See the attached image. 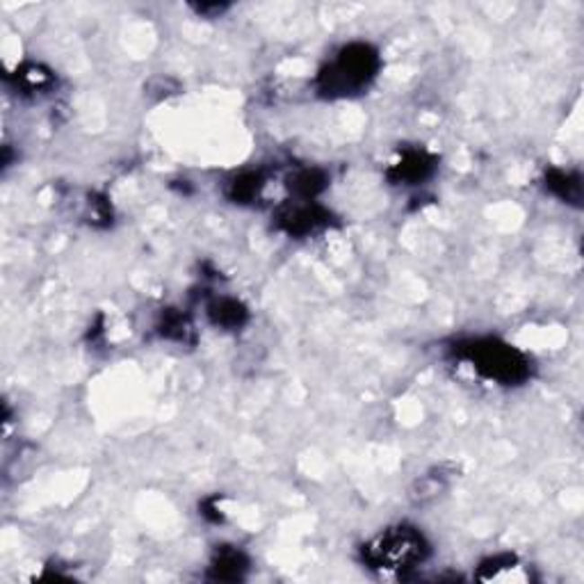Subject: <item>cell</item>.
Segmentation results:
<instances>
[{
    "instance_id": "6da1fadb",
    "label": "cell",
    "mask_w": 584,
    "mask_h": 584,
    "mask_svg": "<svg viewBox=\"0 0 584 584\" xmlns=\"http://www.w3.org/2000/svg\"><path fill=\"white\" fill-rule=\"evenodd\" d=\"M379 71V53L370 44L354 41L342 46L317 75V92L327 99L361 94Z\"/></svg>"
},
{
    "instance_id": "7a4b0ae2",
    "label": "cell",
    "mask_w": 584,
    "mask_h": 584,
    "mask_svg": "<svg viewBox=\"0 0 584 584\" xmlns=\"http://www.w3.org/2000/svg\"><path fill=\"white\" fill-rule=\"evenodd\" d=\"M455 357L468 363L480 376L502 386H516L530 376V358L498 338H477L455 345Z\"/></svg>"
},
{
    "instance_id": "3957f363",
    "label": "cell",
    "mask_w": 584,
    "mask_h": 584,
    "mask_svg": "<svg viewBox=\"0 0 584 584\" xmlns=\"http://www.w3.org/2000/svg\"><path fill=\"white\" fill-rule=\"evenodd\" d=\"M427 553H429V545L422 532H418L411 525H397L363 545V562L370 569L402 573V571L422 564Z\"/></svg>"
},
{
    "instance_id": "277c9868",
    "label": "cell",
    "mask_w": 584,
    "mask_h": 584,
    "mask_svg": "<svg viewBox=\"0 0 584 584\" xmlns=\"http://www.w3.org/2000/svg\"><path fill=\"white\" fill-rule=\"evenodd\" d=\"M277 222L288 235L304 238V235H311V233L329 226V224H332V213H329L327 208H323L317 201L295 199V201L286 203V206L279 210Z\"/></svg>"
},
{
    "instance_id": "5b68a950",
    "label": "cell",
    "mask_w": 584,
    "mask_h": 584,
    "mask_svg": "<svg viewBox=\"0 0 584 584\" xmlns=\"http://www.w3.org/2000/svg\"><path fill=\"white\" fill-rule=\"evenodd\" d=\"M436 158L425 149H406L388 167V179L397 185H418L434 173Z\"/></svg>"
},
{
    "instance_id": "8992f818",
    "label": "cell",
    "mask_w": 584,
    "mask_h": 584,
    "mask_svg": "<svg viewBox=\"0 0 584 584\" xmlns=\"http://www.w3.org/2000/svg\"><path fill=\"white\" fill-rule=\"evenodd\" d=\"M208 317L210 323L217 329H224V332H235V329H243L249 320V311L243 302L233 297H219L215 302H210L208 306Z\"/></svg>"
},
{
    "instance_id": "52a82bcc",
    "label": "cell",
    "mask_w": 584,
    "mask_h": 584,
    "mask_svg": "<svg viewBox=\"0 0 584 584\" xmlns=\"http://www.w3.org/2000/svg\"><path fill=\"white\" fill-rule=\"evenodd\" d=\"M288 188L295 194V199L302 201H315L317 194H323L327 190V173L323 169H297L295 173H290L288 179Z\"/></svg>"
},
{
    "instance_id": "ba28073f",
    "label": "cell",
    "mask_w": 584,
    "mask_h": 584,
    "mask_svg": "<svg viewBox=\"0 0 584 584\" xmlns=\"http://www.w3.org/2000/svg\"><path fill=\"white\" fill-rule=\"evenodd\" d=\"M249 562L238 548H233V545H222V548L215 553L213 557V578L215 580H240L243 573L247 571Z\"/></svg>"
},
{
    "instance_id": "9c48e42d",
    "label": "cell",
    "mask_w": 584,
    "mask_h": 584,
    "mask_svg": "<svg viewBox=\"0 0 584 584\" xmlns=\"http://www.w3.org/2000/svg\"><path fill=\"white\" fill-rule=\"evenodd\" d=\"M545 188L566 203H580V199H582V183H580L578 173L550 169L548 176H545Z\"/></svg>"
},
{
    "instance_id": "30bf717a",
    "label": "cell",
    "mask_w": 584,
    "mask_h": 584,
    "mask_svg": "<svg viewBox=\"0 0 584 584\" xmlns=\"http://www.w3.org/2000/svg\"><path fill=\"white\" fill-rule=\"evenodd\" d=\"M14 78L21 94H40V92H49L55 83L53 74L46 71L44 66H37V65L23 66L21 71H16Z\"/></svg>"
},
{
    "instance_id": "8fae6325",
    "label": "cell",
    "mask_w": 584,
    "mask_h": 584,
    "mask_svg": "<svg viewBox=\"0 0 584 584\" xmlns=\"http://www.w3.org/2000/svg\"><path fill=\"white\" fill-rule=\"evenodd\" d=\"M261 190H262L261 173L244 172L228 183L226 197L235 203H249L253 201V199H258Z\"/></svg>"
},
{
    "instance_id": "7c38bea8",
    "label": "cell",
    "mask_w": 584,
    "mask_h": 584,
    "mask_svg": "<svg viewBox=\"0 0 584 584\" xmlns=\"http://www.w3.org/2000/svg\"><path fill=\"white\" fill-rule=\"evenodd\" d=\"M158 329L164 338H169V341H179V342L188 341L190 332H192V327H190V323H188V317L181 315L179 311L164 313L163 323H160Z\"/></svg>"
},
{
    "instance_id": "4fadbf2b",
    "label": "cell",
    "mask_w": 584,
    "mask_h": 584,
    "mask_svg": "<svg viewBox=\"0 0 584 584\" xmlns=\"http://www.w3.org/2000/svg\"><path fill=\"white\" fill-rule=\"evenodd\" d=\"M224 10H226V7H224V5H199V7H197L199 14H203V16H208V14H222Z\"/></svg>"
}]
</instances>
